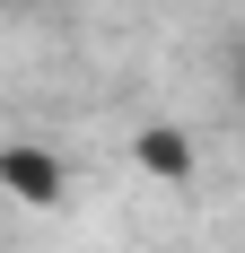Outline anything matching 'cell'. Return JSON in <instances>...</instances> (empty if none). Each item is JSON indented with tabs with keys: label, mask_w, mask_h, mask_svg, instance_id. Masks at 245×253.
Returning <instances> with one entry per match:
<instances>
[]
</instances>
